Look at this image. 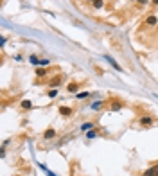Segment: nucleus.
<instances>
[{"label":"nucleus","mask_w":158,"mask_h":176,"mask_svg":"<svg viewBox=\"0 0 158 176\" xmlns=\"http://www.w3.org/2000/svg\"><path fill=\"white\" fill-rule=\"evenodd\" d=\"M59 113L63 115V117H70L74 112H72V108H68V106H61V108H59Z\"/></svg>","instance_id":"1"},{"label":"nucleus","mask_w":158,"mask_h":176,"mask_svg":"<svg viewBox=\"0 0 158 176\" xmlns=\"http://www.w3.org/2000/svg\"><path fill=\"white\" fill-rule=\"evenodd\" d=\"M142 176H158V165H155V167H151V169H147L146 173Z\"/></svg>","instance_id":"2"},{"label":"nucleus","mask_w":158,"mask_h":176,"mask_svg":"<svg viewBox=\"0 0 158 176\" xmlns=\"http://www.w3.org/2000/svg\"><path fill=\"white\" fill-rule=\"evenodd\" d=\"M43 137H45V140H50V138H54L56 137V129H52V128H49L45 133H43Z\"/></svg>","instance_id":"3"},{"label":"nucleus","mask_w":158,"mask_h":176,"mask_svg":"<svg viewBox=\"0 0 158 176\" xmlns=\"http://www.w3.org/2000/svg\"><path fill=\"white\" fill-rule=\"evenodd\" d=\"M146 23L153 27V25H156V23H158V18H156V16H155V14H149L147 18H146Z\"/></svg>","instance_id":"4"},{"label":"nucleus","mask_w":158,"mask_h":176,"mask_svg":"<svg viewBox=\"0 0 158 176\" xmlns=\"http://www.w3.org/2000/svg\"><path fill=\"white\" fill-rule=\"evenodd\" d=\"M153 122H155V119H153V117H142V119H140V124H142V126H151Z\"/></svg>","instance_id":"5"},{"label":"nucleus","mask_w":158,"mask_h":176,"mask_svg":"<svg viewBox=\"0 0 158 176\" xmlns=\"http://www.w3.org/2000/svg\"><path fill=\"white\" fill-rule=\"evenodd\" d=\"M31 63L32 65H49V59H38V58H31Z\"/></svg>","instance_id":"6"},{"label":"nucleus","mask_w":158,"mask_h":176,"mask_svg":"<svg viewBox=\"0 0 158 176\" xmlns=\"http://www.w3.org/2000/svg\"><path fill=\"white\" fill-rule=\"evenodd\" d=\"M22 108H23V110H31V108H32V103H31L29 99H23V101H22Z\"/></svg>","instance_id":"7"},{"label":"nucleus","mask_w":158,"mask_h":176,"mask_svg":"<svg viewBox=\"0 0 158 176\" xmlns=\"http://www.w3.org/2000/svg\"><path fill=\"white\" fill-rule=\"evenodd\" d=\"M104 59H108V63H110V65H111V67H113V68H117V70H122V68L118 67V63L115 61V59H111V58H108V56H106Z\"/></svg>","instance_id":"8"},{"label":"nucleus","mask_w":158,"mask_h":176,"mask_svg":"<svg viewBox=\"0 0 158 176\" xmlns=\"http://www.w3.org/2000/svg\"><path fill=\"white\" fill-rule=\"evenodd\" d=\"M67 90H68V92H77V83H70L68 86H67Z\"/></svg>","instance_id":"9"},{"label":"nucleus","mask_w":158,"mask_h":176,"mask_svg":"<svg viewBox=\"0 0 158 176\" xmlns=\"http://www.w3.org/2000/svg\"><path fill=\"white\" fill-rule=\"evenodd\" d=\"M102 6H104V2H102V0H93V7H95V9H101Z\"/></svg>","instance_id":"10"},{"label":"nucleus","mask_w":158,"mask_h":176,"mask_svg":"<svg viewBox=\"0 0 158 176\" xmlns=\"http://www.w3.org/2000/svg\"><path fill=\"white\" fill-rule=\"evenodd\" d=\"M49 97H50V99H54V97H58V88H52V90H50V92H49Z\"/></svg>","instance_id":"11"},{"label":"nucleus","mask_w":158,"mask_h":176,"mask_svg":"<svg viewBox=\"0 0 158 176\" xmlns=\"http://www.w3.org/2000/svg\"><path fill=\"white\" fill-rule=\"evenodd\" d=\"M45 74H47V70H45V68H38V70H36V76H38V77H43Z\"/></svg>","instance_id":"12"},{"label":"nucleus","mask_w":158,"mask_h":176,"mask_svg":"<svg viewBox=\"0 0 158 176\" xmlns=\"http://www.w3.org/2000/svg\"><path fill=\"white\" fill-rule=\"evenodd\" d=\"M59 83H61V77H56V79H52V81H50V86H58Z\"/></svg>","instance_id":"13"},{"label":"nucleus","mask_w":158,"mask_h":176,"mask_svg":"<svg viewBox=\"0 0 158 176\" xmlns=\"http://www.w3.org/2000/svg\"><path fill=\"white\" fill-rule=\"evenodd\" d=\"M88 95H90L88 92H79V93H77V97H79V99H86Z\"/></svg>","instance_id":"14"},{"label":"nucleus","mask_w":158,"mask_h":176,"mask_svg":"<svg viewBox=\"0 0 158 176\" xmlns=\"http://www.w3.org/2000/svg\"><path fill=\"white\" fill-rule=\"evenodd\" d=\"M92 128H93V126L90 124V122H86V124H83V126H81V131H85V129H92Z\"/></svg>","instance_id":"15"},{"label":"nucleus","mask_w":158,"mask_h":176,"mask_svg":"<svg viewBox=\"0 0 158 176\" xmlns=\"http://www.w3.org/2000/svg\"><path fill=\"white\" fill-rule=\"evenodd\" d=\"M120 108H122V104H113V103H111V110H115V112H117V110H120Z\"/></svg>","instance_id":"16"},{"label":"nucleus","mask_w":158,"mask_h":176,"mask_svg":"<svg viewBox=\"0 0 158 176\" xmlns=\"http://www.w3.org/2000/svg\"><path fill=\"white\" fill-rule=\"evenodd\" d=\"M101 106H102V103H95L92 108H93V110H97V108H101Z\"/></svg>","instance_id":"17"},{"label":"nucleus","mask_w":158,"mask_h":176,"mask_svg":"<svg viewBox=\"0 0 158 176\" xmlns=\"http://www.w3.org/2000/svg\"><path fill=\"white\" fill-rule=\"evenodd\" d=\"M95 137V131H88V138H93Z\"/></svg>","instance_id":"18"},{"label":"nucleus","mask_w":158,"mask_h":176,"mask_svg":"<svg viewBox=\"0 0 158 176\" xmlns=\"http://www.w3.org/2000/svg\"><path fill=\"white\" fill-rule=\"evenodd\" d=\"M138 4H142V6H144V4H147V0H137Z\"/></svg>","instance_id":"19"},{"label":"nucleus","mask_w":158,"mask_h":176,"mask_svg":"<svg viewBox=\"0 0 158 176\" xmlns=\"http://www.w3.org/2000/svg\"><path fill=\"white\" fill-rule=\"evenodd\" d=\"M153 4H156V6H158V0H153Z\"/></svg>","instance_id":"20"},{"label":"nucleus","mask_w":158,"mask_h":176,"mask_svg":"<svg viewBox=\"0 0 158 176\" xmlns=\"http://www.w3.org/2000/svg\"><path fill=\"white\" fill-rule=\"evenodd\" d=\"M92 2H93V0H92Z\"/></svg>","instance_id":"21"}]
</instances>
